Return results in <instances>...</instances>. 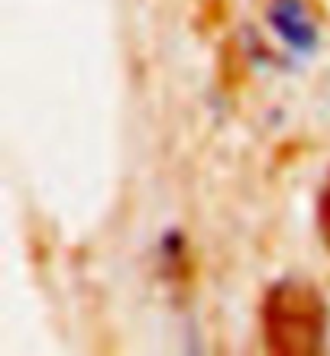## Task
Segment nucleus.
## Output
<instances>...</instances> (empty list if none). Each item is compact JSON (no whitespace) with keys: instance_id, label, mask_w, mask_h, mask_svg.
<instances>
[{"instance_id":"1","label":"nucleus","mask_w":330,"mask_h":356,"mask_svg":"<svg viewBox=\"0 0 330 356\" xmlns=\"http://www.w3.org/2000/svg\"><path fill=\"white\" fill-rule=\"evenodd\" d=\"M330 311L321 289L304 279H282L263 295L259 327L269 353L314 356L327 343Z\"/></svg>"},{"instance_id":"2","label":"nucleus","mask_w":330,"mask_h":356,"mask_svg":"<svg viewBox=\"0 0 330 356\" xmlns=\"http://www.w3.org/2000/svg\"><path fill=\"white\" fill-rule=\"evenodd\" d=\"M265 23L272 29V36L282 42L295 56H314L317 49V19L304 0H265Z\"/></svg>"},{"instance_id":"3","label":"nucleus","mask_w":330,"mask_h":356,"mask_svg":"<svg viewBox=\"0 0 330 356\" xmlns=\"http://www.w3.org/2000/svg\"><path fill=\"white\" fill-rule=\"evenodd\" d=\"M314 227H317V236H321L324 250L330 253V175L327 181L317 191V204H314Z\"/></svg>"}]
</instances>
